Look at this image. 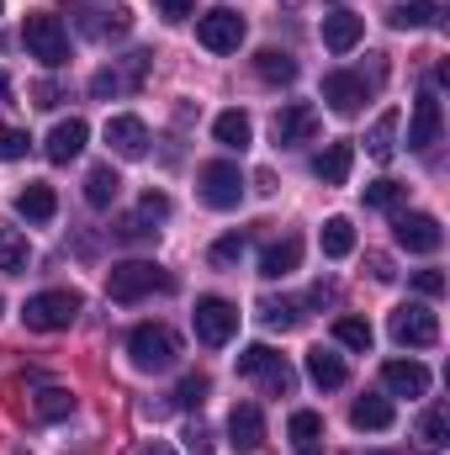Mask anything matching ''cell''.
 Instances as JSON below:
<instances>
[{
	"mask_svg": "<svg viewBox=\"0 0 450 455\" xmlns=\"http://www.w3.org/2000/svg\"><path fill=\"white\" fill-rule=\"evenodd\" d=\"M154 291H175V275L165 265H154V259H122L107 275V297L122 302V307H133V302H143Z\"/></svg>",
	"mask_w": 450,
	"mask_h": 455,
	"instance_id": "obj_1",
	"label": "cell"
},
{
	"mask_svg": "<svg viewBox=\"0 0 450 455\" xmlns=\"http://www.w3.org/2000/svg\"><path fill=\"white\" fill-rule=\"evenodd\" d=\"M21 43H27V59H37L43 69H59V64L69 59V27H64L53 11H27Z\"/></svg>",
	"mask_w": 450,
	"mask_h": 455,
	"instance_id": "obj_2",
	"label": "cell"
},
{
	"mask_svg": "<svg viewBox=\"0 0 450 455\" xmlns=\"http://www.w3.org/2000/svg\"><path fill=\"white\" fill-rule=\"evenodd\" d=\"M80 318V291H37L21 302V323L32 334H64Z\"/></svg>",
	"mask_w": 450,
	"mask_h": 455,
	"instance_id": "obj_3",
	"label": "cell"
},
{
	"mask_svg": "<svg viewBox=\"0 0 450 455\" xmlns=\"http://www.w3.org/2000/svg\"><path fill=\"white\" fill-rule=\"evenodd\" d=\"M127 355H133V365L138 371H170L175 360H181V339L165 329V323H138L133 334H127Z\"/></svg>",
	"mask_w": 450,
	"mask_h": 455,
	"instance_id": "obj_4",
	"label": "cell"
},
{
	"mask_svg": "<svg viewBox=\"0 0 450 455\" xmlns=\"http://www.w3.org/2000/svg\"><path fill=\"white\" fill-rule=\"evenodd\" d=\"M202 202L213 207V212H233L238 202H244V175H238V164H228V159H213V164H202Z\"/></svg>",
	"mask_w": 450,
	"mask_h": 455,
	"instance_id": "obj_5",
	"label": "cell"
},
{
	"mask_svg": "<svg viewBox=\"0 0 450 455\" xmlns=\"http://www.w3.org/2000/svg\"><path fill=\"white\" fill-rule=\"evenodd\" d=\"M392 339L414 344V349L440 344V318H435V307H424V302H403V307L392 313Z\"/></svg>",
	"mask_w": 450,
	"mask_h": 455,
	"instance_id": "obj_6",
	"label": "cell"
},
{
	"mask_svg": "<svg viewBox=\"0 0 450 455\" xmlns=\"http://www.w3.org/2000/svg\"><path fill=\"white\" fill-rule=\"evenodd\" d=\"M244 16L238 11H228V5H218V11H207V16H197V43L202 48H213V53H238V43H244Z\"/></svg>",
	"mask_w": 450,
	"mask_h": 455,
	"instance_id": "obj_7",
	"label": "cell"
},
{
	"mask_svg": "<svg viewBox=\"0 0 450 455\" xmlns=\"http://www.w3.org/2000/svg\"><path fill=\"white\" fill-rule=\"evenodd\" d=\"M233 334H238V307L223 302V297H202V302H197V339L213 344V349H223Z\"/></svg>",
	"mask_w": 450,
	"mask_h": 455,
	"instance_id": "obj_8",
	"label": "cell"
},
{
	"mask_svg": "<svg viewBox=\"0 0 450 455\" xmlns=\"http://www.w3.org/2000/svg\"><path fill=\"white\" fill-rule=\"evenodd\" d=\"M149 59H154V53H133V59H122V69H96V75H91V96H96V101H112V96L138 91L143 75H149Z\"/></svg>",
	"mask_w": 450,
	"mask_h": 455,
	"instance_id": "obj_9",
	"label": "cell"
},
{
	"mask_svg": "<svg viewBox=\"0 0 450 455\" xmlns=\"http://www.w3.org/2000/svg\"><path fill=\"white\" fill-rule=\"evenodd\" d=\"M392 228H398V243L408 254H435L446 243V228H440V218H430V212H398Z\"/></svg>",
	"mask_w": 450,
	"mask_h": 455,
	"instance_id": "obj_10",
	"label": "cell"
},
{
	"mask_svg": "<svg viewBox=\"0 0 450 455\" xmlns=\"http://www.w3.org/2000/svg\"><path fill=\"white\" fill-rule=\"evenodd\" d=\"M440 96L435 91H424L419 101H414V116H408V148L414 154H430L435 143H440Z\"/></svg>",
	"mask_w": 450,
	"mask_h": 455,
	"instance_id": "obj_11",
	"label": "cell"
},
{
	"mask_svg": "<svg viewBox=\"0 0 450 455\" xmlns=\"http://www.w3.org/2000/svg\"><path fill=\"white\" fill-rule=\"evenodd\" d=\"M324 101H329V112L355 116L366 107V80H360V75H344V69L324 75Z\"/></svg>",
	"mask_w": 450,
	"mask_h": 455,
	"instance_id": "obj_12",
	"label": "cell"
},
{
	"mask_svg": "<svg viewBox=\"0 0 450 455\" xmlns=\"http://www.w3.org/2000/svg\"><path fill=\"white\" fill-rule=\"evenodd\" d=\"M382 387H387L392 397H424V392H430V371H424L419 360H387V365H382Z\"/></svg>",
	"mask_w": 450,
	"mask_h": 455,
	"instance_id": "obj_13",
	"label": "cell"
},
{
	"mask_svg": "<svg viewBox=\"0 0 450 455\" xmlns=\"http://www.w3.org/2000/svg\"><path fill=\"white\" fill-rule=\"evenodd\" d=\"M85 138H91V127H85L80 116H69V122H59V127L48 132L43 154H48L53 164H69V159H80V154H85Z\"/></svg>",
	"mask_w": 450,
	"mask_h": 455,
	"instance_id": "obj_14",
	"label": "cell"
},
{
	"mask_svg": "<svg viewBox=\"0 0 450 455\" xmlns=\"http://www.w3.org/2000/svg\"><path fill=\"white\" fill-rule=\"evenodd\" d=\"M228 445H233V451H260V445H265V419H260L254 403H238V408L228 413Z\"/></svg>",
	"mask_w": 450,
	"mask_h": 455,
	"instance_id": "obj_15",
	"label": "cell"
},
{
	"mask_svg": "<svg viewBox=\"0 0 450 455\" xmlns=\"http://www.w3.org/2000/svg\"><path fill=\"white\" fill-rule=\"evenodd\" d=\"M308 138H318V112L313 107H286V112H276V143L281 148H297V143H308Z\"/></svg>",
	"mask_w": 450,
	"mask_h": 455,
	"instance_id": "obj_16",
	"label": "cell"
},
{
	"mask_svg": "<svg viewBox=\"0 0 450 455\" xmlns=\"http://www.w3.org/2000/svg\"><path fill=\"white\" fill-rule=\"evenodd\" d=\"M302 265V238H276V243H265V254H260V275L265 281H286L292 270Z\"/></svg>",
	"mask_w": 450,
	"mask_h": 455,
	"instance_id": "obj_17",
	"label": "cell"
},
{
	"mask_svg": "<svg viewBox=\"0 0 450 455\" xmlns=\"http://www.w3.org/2000/svg\"><path fill=\"white\" fill-rule=\"evenodd\" d=\"M107 143H112V154H122V159H143L149 154V127L138 116H112L107 122Z\"/></svg>",
	"mask_w": 450,
	"mask_h": 455,
	"instance_id": "obj_18",
	"label": "cell"
},
{
	"mask_svg": "<svg viewBox=\"0 0 450 455\" xmlns=\"http://www.w3.org/2000/svg\"><path fill=\"white\" fill-rule=\"evenodd\" d=\"M360 37H366V21H360L355 11H334V16H324V48H329V53H350Z\"/></svg>",
	"mask_w": 450,
	"mask_h": 455,
	"instance_id": "obj_19",
	"label": "cell"
},
{
	"mask_svg": "<svg viewBox=\"0 0 450 455\" xmlns=\"http://www.w3.org/2000/svg\"><path fill=\"white\" fill-rule=\"evenodd\" d=\"M308 381L313 387H324V392H334V387H344L350 381V371H344V360H339L334 349H308Z\"/></svg>",
	"mask_w": 450,
	"mask_h": 455,
	"instance_id": "obj_20",
	"label": "cell"
},
{
	"mask_svg": "<svg viewBox=\"0 0 450 455\" xmlns=\"http://www.w3.org/2000/svg\"><path fill=\"white\" fill-rule=\"evenodd\" d=\"M213 138L223 143V148H233V154H244L249 143H254V122H249V112H218V122H213Z\"/></svg>",
	"mask_w": 450,
	"mask_h": 455,
	"instance_id": "obj_21",
	"label": "cell"
},
{
	"mask_svg": "<svg viewBox=\"0 0 450 455\" xmlns=\"http://www.w3.org/2000/svg\"><path fill=\"white\" fill-rule=\"evenodd\" d=\"M398 122H403L398 112H382L371 127H366V154H371L376 164H387V159L398 154Z\"/></svg>",
	"mask_w": 450,
	"mask_h": 455,
	"instance_id": "obj_22",
	"label": "cell"
},
{
	"mask_svg": "<svg viewBox=\"0 0 450 455\" xmlns=\"http://www.w3.org/2000/svg\"><path fill=\"white\" fill-rule=\"evenodd\" d=\"M387 21H392L398 32L435 27V21H440V0H403V5H392V11H387Z\"/></svg>",
	"mask_w": 450,
	"mask_h": 455,
	"instance_id": "obj_23",
	"label": "cell"
},
{
	"mask_svg": "<svg viewBox=\"0 0 450 455\" xmlns=\"http://www.w3.org/2000/svg\"><path fill=\"white\" fill-rule=\"evenodd\" d=\"M16 212H21L27 223H53V212H59V196H53V186L32 180V186L16 196Z\"/></svg>",
	"mask_w": 450,
	"mask_h": 455,
	"instance_id": "obj_24",
	"label": "cell"
},
{
	"mask_svg": "<svg viewBox=\"0 0 450 455\" xmlns=\"http://www.w3.org/2000/svg\"><path fill=\"white\" fill-rule=\"evenodd\" d=\"M350 164H355V148H350V143H329V148L313 159V175H318L324 186H344V180H350Z\"/></svg>",
	"mask_w": 450,
	"mask_h": 455,
	"instance_id": "obj_25",
	"label": "cell"
},
{
	"mask_svg": "<svg viewBox=\"0 0 450 455\" xmlns=\"http://www.w3.org/2000/svg\"><path fill=\"white\" fill-rule=\"evenodd\" d=\"M254 75H260L265 85H292V80H297V59L281 53V48H260V53H254Z\"/></svg>",
	"mask_w": 450,
	"mask_h": 455,
	"instance_id": "obj_26",
	"label": "cell"
},
{
	"mask_svg": "<svg viewBox=\"0 0 450 455\" xmlns=\"http://www.w3.org/2000/svg\"><path fill=\"white\" fill-rule=\"evenodd\" d=\"M350 424L382 435V429H392V403H387V397H360V403L350 408Z\"/></svg>",
	"mask_w": 450,
	"mask_h": 455,
	"instance_id": "obj_27",
	"label": "cell"
},
{
	"mask_svg": "<svg viewBox=\"0 0 450 455\" xmlns=\"http://www.w3.org/2000/svg\"><path fill=\"white\" fill-rule=\"evenodd\" d=\"M318 243H324L329 259H350L355 254V223L350 218H329V223L318 228Z\"/></svg>",
	"mask_w": 450,
	"mask_h": 455,
	"instance_id": "obj_28",
	"label": "cell"
},
{
	"mask_svg": "<svg viewBox=\"0 0 450 455\" xmlns=\"http://www.w3.org/2000/svg\"><path fill=\"white\" fill-rule=\"evenodd\" d=\"M117 191H122V175H117L112 164H96V170L85 175V202H91V207H112Z\"/></svg>",
	"mask_w": 450,
	"mask_h": 455,
	"instance_id": "obj_29",
	"label": "cell"
},
{
	"mask_svg": "<svg viewBox=\"0 0 450 455\" xmlns=\"http://www.w3.org/2000/svg\"><path fill=\"white\" fill-rule=\"evenodd\" d=\"M260 323L286 334V329H297V323H302V302H286V297L276 302V297H265V302H260Z\"/></svg>",
	"mask_w": 450,
	"mask_h": 455,
	"instance_id": "obj_30",
	"label": "cell"
},
{
	"mask_svg": "<svg viewBox=\"0 0 450 455\" xmlns=\"http://www.w3.org/2000/svg\"><path fill=\"white\" fill-rule=\"evenodd\" d=\"M419 440H424L430 451H446L450 445V408L446 403H435V408L419 419Z\"/></svg>",
	"mask_w": 450,
	"mask_h": 455,
	"instance_id": "obj_31",
	"label": "cell"
},
{
	"mask_svg": "<svg viewBox=\"0 0 450 455\" xmlns=\"http://www.w3.org/2000/svg\"><path fill=\"white\" fill-rule=\"evenodd\" d=\"M91 21H85V32H96V37H122L127 27H133V11L127 5H112V11H85Z\"/></svg>",
	"mask_w": 450,
	"mask_h": 455,
	"instance_id": "obj_32",
	"label": "cell"
},
{
	"mask_svg": "<svg viewBox=\"0 0 450 455\" xmlns=\"http://www.w3.org/2000/svg\"><path fill=\"white\" fill-rule=\"evenodd\" d=\"M32 413H37V419H69V413H75V397H69L64 387H43V392L32 397Z\"/></svg>",
	"mask_w": 450,
	"mask_h": 455,
	"instance_id": "obj_33",
	"label": "cell"
},
{
	"mask_svg": "<svg viewBox=\"0 0 450 455\" xmlns=\"http://www.w3.org/2000/svg\"><path fill=\"white\" fill-rule=\"evenodd\" d=\"M27 254H32L27 238L11 233V228H0V270H5V275H21V270H27Z\"/></svg>",
	"mask_w": 450,
	"mask_h": 455,
	"instance_id": "obj_34",
	"label": "cell"
},
{
	"mask_svg": "<svg viewBox=\"0 0 450 455\" xmlns=\"http://www.w3.org/2000/svg\"><path fill=\"white\" fill-rule=\"evenodd\" d=\"M334 339L344 344V349H360V355H366L376 334H371V323H366V318H339V323H334Z\"/></svg>",
	"mask_w": 450,
	"mask_h": 455,
	"instance_id": "obj_35",
	"label": "cell"
},
{
	"mask_svg": "<svg viewBox=\"0 0 450 455\" xmlns=\"http://www.w3.org/2000/svg\"><path fill=\"white\" fill-rule=\"evenodd\" d=\"M366 207L398 212V207H403V186H398V180H371V186H366Z\"/></svg>",
	"mask_w": 450,
	"mask_h": 455,
	"instance_id": "obj_36",
	"label": "cell"
},
{
	"mask_svg": "<svg viewBox=\"0 0 450 455\" xmlns=\"http://www.w3.org/2000/svg\"><path fill=\"white\" fill-rule=\"evenodd\" d=\"M207 392H213V381H207L202 371H197V376H181V387H175V408H202Z\"/></svg>",
	"mask_w": 450,
	"mask_h": 455,
	"instance_id": "obj_37",
	"label": "cell"
},
{
	"mask_svg": "<svg viewBox=\"0 0 450 455\" xmlns=\"http://www.w3.org/2000/svg\"><path fill=\"white\" fill-rule=\"evenodd\" d=\"M286 435H292V440H297V445L308 451V445H313V440L324 435V419H318L313 408H302V413H292V424H286Z\"/></svg>",
	"mask_w": 450,
	"mask_h": 455,
	"instance_id": "obj_38",
	"label": "cell"
},
{
	"mask_svg": "<svg viewBox=\"0 0 450 455\" xmlns=\"http://www.w3.org/2000/svg\"><path fill=\"white\" fill-rule=\"evenodd\" d=\"M270 360H276V349H270V344H249V349H238V376H260Z\"/></svg>",
	"mask_w": 450,
	"mask_h": 455,
	"instance_id": "obj_39",
	"label": "cell"
},
{
	"mask_svg": "<svg viewBox=\"0 0 450 455\" xmlns=\"http://www.w3.org/2000/svg\"><path fill=\"white\" fill-rule=\"evenodd\" d=\"M244 249H249V238H244V233H223V238L213 243V265H238V259H244Z\"/></svg>",
	"mask_w": 450,
	"mask_h": 455,
	"instance_id": "obj_40",
	"label": "cell"
},
{
	"mask_svg": "<svg viewBox=\"0 0 450 455\" xmlns=\"http://www.w3.org/2000/svg\"><path fill=\"white\" fill-rule=\"evenodd\" d=\"M260 376H265V392H281V397H286V392H292V381H297V376H292V365H286L281 355H276Z\"/></svg>",
	"mask_w": 450,
	"mask_h": 455,
	"instance_id": "obj_41",
	"label": "cell"
},
{
	"mask_svg": "<svg viewBox=\"0 0 450 455\" xmlns=\"http://www.w3.org/2000/svg\"><path fill=\"white\" fill-rule=\"evenodd\" d=\"M27 148H32V138L21 127H0V159H27Z\"/></svg>",
	"mask_w": 450,
	"mask_h": 455,
	"instance_id": "obj_42",
	"label": "cell"
},
{
	"mask_svg": "<svg viewBox=\"0 0 450 455\" xmlns=\"http://www.w3.org/2000/svg\"><path fill=\"white\" fill-rule=\"evenodd\" d=\"M154 233H159V228H149V218H143V212L117 223V238H122V243H143V238H154Z\"/></svg>",
	"mask_w": 450,
	"mask_h": 455,
	"instance_id": "obj_43",
	"label": "cell"
},
{
	"mask_svg": "<svg viewBox=\"0 0 450 455\" xmlns=\"http://www.w3.org/2000/svg\"><path fill=\"white\" fill-rule=\"evenodd\" d=\"M186 451L191 455H213V429H207V424H191V429H186Z\"/></svg>",
	"mask_w": 450,
	"mask_h": 455,
	"instance_id": "obj_44",
	"label": "cell"
},
{
	"mask_svg": "<svg viewBox=\"0 0 450 455\" xmlns=\"http://www.w3.org/2000/svg\"><path fill=\"white\" fill-rule=\"evenodd\" d=\"M414 286H419V297H440V291H446V275H440V270H419Z\"/></svg>",
	"mask_w": 450,
	"mask_h": 455,
	"instance_id": "obj_45",
	"label": "cell"
},
{
	"mask_svg": "<svg viewBox=\"0 0 450 455\" xmlns=\"http://www.w3.org/2000/svg\"><path fill=\"white\" fill-rule=\"evenodd\" d=\"M143 218H149V223H159V218H170V196H159V191H149V196H143Z\"/></svg>",
	"mask_w": 450,
	"mask_h": 455,
	"instance_id": "obj_46",
	"label": "cell"
},
{
	"mask_svg": "<svg viewBox=\"0 0 450 455\" xmlns=\"http://www.w3.org/2000/svg\"><path fill=\"white\" fill-rule=\"evenodd\" d=\"M154 5H159V16H165V21H181V16H191V5H197V0H154Z\"/></svg>",
	"mask_w": 450,
	"mask_h": 455,
	"instance_id": "obj_47",
	"label": "cell"
},
{
	"mask_svg": "<svg viewBox=\"0 0 450 455\" xmlns=\"http://www.w3.org/2000/svg\"><path fill=\"white\" fill-rule=\"evenodd\" d=\"M366 265H371V275H376V281H392V259H387V254H371Z\"/></svg>",
	"mask_w": 450,
	"mask_h": 455,
	"instance_id": "obj_48",
	"label": "cell"
},
{
	"mask_svg": "<svg viewBox=\"0 0 450 455\" xmlns=\"http://www.w3.org/2000/svg\"><path fill=\"white\" fill-rule=\"evenodd\" d=\"M32 96H37V107H59V91H53V85H48V80H43V85H37V91H32Z\"/></svg>",
	"mask_w": 450,
	"mask_h": 455,
	"instance_id": "obj_49",
	"label": "cell"
},
{
	"mask_svg": "<svg viewBox=\"0 0 450 455\" xmlns=\"http://www.w3.org/2000/svg\"><path fill=\"white\" fill-rule=\"evenodd\" d=\"M138 455H175V451H170L165 440H149V445H143V451H138Z\"/></svg>",
	"mask_w": 450,
	"mask_h": 455,
	"instance_id": "obj_50",
	"label": "cell"
},
{
	"mask_svg": "<svg viewBox=\"0 0 450 455\" xmlns=\"http://www.w3.org/2000/svg\"><path fill=\"white\" fill-rule=\"evenodd\" d=\"M5 91H11V80H5V69H0V96H5Z\"/></svg>",
	"mask_w": 450,
	"mask_h": 455,
	"instance_id": "obj_51",
	"label": "cell"
},
{
	"mask_svg": "<svg viewBox=\"0 0 450 455\" xmlns=\"http://www.w3.org/2000/svg\"><path fill=\"white\" fill-rule=\"evenodd\" d=\"M371 455H398V451H371Z\"/></svg>",
	"mask_w": 450,
	"mask_h": 455,
	"instance_id": "obj_52",
	"label": "cell"
},
{
	"mask_svg": "<svg viewBox=\"0 0 450 455\" xmlns=\"http://www.w3.org/2000/svg\"><path fill=\"white\" fill-rule=\"evenodd\" d=\"M302 455H318V451H302Z\"/></svg>",
	"mask_w": 450,
	"mask_h": 455,
	"instance_id": "obj_53",
	"label": "cell"
},
{
	"mask_svg": "<svg viewBox=\"0 0 450 455\" xmlns=\"http://www.w3.org/2000/svg\"><path fill=\"white\" fill-rule=\"evenodd\" d=\"M0 11H5V0H0Z\"/></svg>",
	"mask_w": 450,
	"mask_h": 455,
	"instance_id": "obj_54",
	"label": "cell"
}]
</instances>
